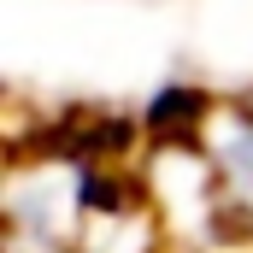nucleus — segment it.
<instances>
[{"label":"nucleus","mask_w":253,"mask_h":253,"mask_svg":"<svg viewBox=\"0 0 253 253\" xmlns=\"http://www.w3.org/2000/svg\"><path fill=\"white\" fill-rule=\"evenodd\" d=\"M212 177L242 212H253V112H230L224 124H212Z\"/></svg>","instance_id":"nucleus-1"}]
</instances>
